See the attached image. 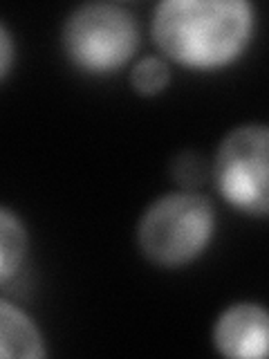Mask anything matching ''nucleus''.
I'll list each match as a JSON object with an SVG mask.
<instances>
[{
	"instance_id": "1",
	"label": "nucleus",
	"mask_w": 269,
	"mask_h": 359,
	"mask_svg": "<svg viewBox=\"0 0 269 359\" xmlns=\"http://www.w3.org/2000/svg\"><path fill=\"white\" fill-rule=\"evenodd\" d=\"M256 32L249 0H162L151 36L166 59L188 70H220L247 52Z\"/></svg>"
},
{
	"instance_id": "2",
	"label": "nucleus",
	"mask_w": 269,
	"mask_h": 359,
	"mask_svg": "<svg viewBox=\"0 0 269 359\" xmlns=\"http://www.w3.org/2000/svg\"><path fill=\"white\" fill-rule=\"evenodd\" d=\"M216 211L198 191H168L144 209L137 222L139 252L160 267H182L209 250Z\"/></svg>"
},
{
	"instance_id": "3",
	"label": "nucleus",
	"mask_w": 269,
	"mask_h": 359,
	"mask_svg": "<svg viewBox=\"0 0 269 359\" xmlns=\"http://www.w3.org/2000/svg\"><path fill=\"white\" fill-rule=\"evenodd\" d=\"M137 16L119 3H83L61 27V48L74 67L90 74H112L128 65L139 50Z\"/></svg>"
},
{
	"instance_id": "4",
	"label": "nucleus",
	"mask_w": 269,
	"mask_h": 359,
	"mask_svg": "<svg viewBox=\"0 0 269 359\" xmlns=\"http://www.w3.org/2000/svg\"><path fill=\"white\" fill-rule=\"evenodd\" d=\"M213 180L224 202L249 216L269 211V128L249 121L231 128L218 144Z\"/></svg>"
},
{
	"instance_id": "5",
	"label": "nucleus",
	"mask_w": 269,
	"mask_h": 359,
	"mask_svg": "<svg viewBox=\"0 0 269 359\" xmlns=\"http://www.w3.org/2000/svg\"><path fill=\"white\" fill-rule=\"evenodd\" d=\"M213 346L229 359H263L269 346V314L254 301H238L213 323Z\"/></svg>"
},
{
	"instance_id": "6",
	"label": "nucleus",
	"mask_w": 269,
	"mask_h": 359,
	"mask_svg": "<svg viewBox=\"0 0 269 359\" xmlns=\"http://www.w3.org/2000/svg\"><path fill=\"white\" fill-rule=\"evenodd\" d=\"M43 357H48V348L39 323L16 303L0 299V359Z\"/></svg>"
},
{
	"instance_id": "7",
	"label": "nucleus",
	"mask_w": 269,
	"mask_h": 359,
	"mask_svg": "<svg viewBox=\"0 0 269 359\" xmlns=\"http://www.w3.org/2000/svg\"><path fill=\"white\" fill-rule=\"evenodd\" d=\"M29 236L14 209L0 205V285L14 278L27 258Z\"/></svg>"
},
{
	"instance_id": "8",
	"label": "nucleus",
	"mask_w": 269,
	"mask_h": 359,
	"mask_svg": "<svg viewBox=\"0 0 269 359\" xmlns=\"http://www.w3.org/2000/svg\"><path fill=\"white\" fill-rule=\"evenodd\" d=\"M171 83V67L162 56H144L130 70V86L142 97H157Z\"/></svg>"
},
{
	"instance_id": "9",
	"label": "nucleus",
	"mask_w": 269,
	"mask_h": 359,
	"mask_svg": "<svg viewBox=\"0 0 269 359\" xmlns=\"http://www.w3.org/2000/svg\"><path fill=\"white\" fill-rule=\"evenodd\" d=\"M171 173L177 180V184L186 189V191H195L209 175V166L205 162V157L193 153V151H184L179 153L173 164H171Z\"/></svg>"
},
{
	"instance_id": "10",
	"label": "nucleus",
	"mask_w": 269,
	"mask_h": 359,
	"mask_svg": "<svg viewBox=\"0 0 269 359\" xmlns=\"http://www.w3.org/2000/svg\"><path fill=\"white\" fill-rule=\"evenodd\" d=\"M16 61V43L7 25L0 20V81H5Z\"/></svg>"
}]
</instances>
